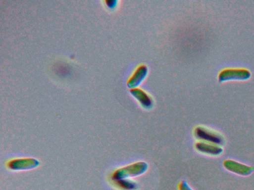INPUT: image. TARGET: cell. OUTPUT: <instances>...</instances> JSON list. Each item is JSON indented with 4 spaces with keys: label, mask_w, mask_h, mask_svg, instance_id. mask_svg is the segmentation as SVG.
<instances>
[{
    "label": "cell",
    "mask_w": 254,
    "mask_h": 190,
    "mask_svg": "<svg viewBox=\"0 0 254 190\" xmlns=\"http://www.w3.org/2000/svg\"><path fill=\"white\" fill-rule=\"evenodd\" d=\"M105 3L106 5L111 9L114 8L117 5V1H113V0H110V1H106Z\"/></svg>",
    "instance_id": "30bf717a"
},
{
    "label": "cell",
    "mask_w": 254,
    "mask_h": 190,
    "mask_svg": "<svg viewBox=\"0 0 254 190\" xmlns=\"http://www.w3.org/2000/svg\"><path fill=\"white\" fill-rule=\"evenodd\" d=\"M114 183L121 190H136L138 184L131 178L113 180Z\"/></svg>",
    "instance_id": "ba28073f"
},
{
    "label": "cell",
    "mask_w": 254,
    "mask_h": 190,
    "mask_svg": "<svg viewBox=\"0 0 254 190\" xmlns=\"http://www.w3.org/2000/svg\"><path fill=\"white\" fill-rule=\"evenodd\" d=\"M195 137L202 142L221 146L224 143V138L220 134L203 126L195 128Z\"/></svg>",
    "instance_id": "3957f363"
},
{
    "label": "cell",
    "mask_w": 254,
    "mask_h": 190,
    "mask_svg": "<svg viewBox=\"0 0 254 190\" xmlns=\"http://www.w3.org/2000/svg\"><path fill=\"white\" fill-rule=\"evenodd\" d=\"M148 169L149 165L146 162H136L116 170L112 175V179L113 181L141 176Z\"/></svg>",
    "instance_id": "6da1fadb"
},
{
    "label": "cell",
    "mask_w": 254,
    "mask_h": 190,
    "mask_svg": "<svg viewBox=\"0 0 254 190\" xmlns=\"http://www.w3.org/2000/svg\"><path fill=\"white\" fill-rule=\"evenodd\" d=\"M148 71V67L145 65L138 67L128 80V86L131 89L137 87L146 77Z\"/></svg>",
    "instance_id": "52a82bcc"
},
{
    "label": "cell",
    "mask_w": 254,
    "mask_h": 190,
    "mask_svg": "<svg viewBox=\"0 0 254 190\" xmlns=\"http://www.w3.org/2000/svg\"><path fill=\"white\" fill-rule=\"evenodd\" d=\"M195 147L199 152L211 156H218L223 152V149L220 146L204 142H197Z\"/></svg>",
    "instance_id": "8992f818"
},
{
    "label": "cell",
    "mask_w": 254,
    "mask_h": 190,
    "mask_svg": "<svg viewBox=\"0 0 254 190\" xmlns=\"http://www.w3.org/2000/svg\"><path fill=\"white\" fill-rule=\"evenodd\" d=\"M178 188L179 190H194L185 181L180 183Z\"/></svg>",
    "instance_id": "9c48e42d"
},
{
    "label": "cell",
    "mask_w": 254,
    "mask_h": 190,
    "mask_svg": "<svg viewBox=\"0 0 254 190\" xmlns=\"http://www.w3.org/2000/svg\"><path fill=\"white\" fill-rule=\"evenodd\" d=\"M251 72L244 68H227L220 72L218 79L220 82L230 80H246L251 77Z\"/></svg>",
    "instance_id": "7a4b0ae2"
},
{
    "label": "cell",
    "mask_w": 254,
    "mask_h": 190,
    "mask_svg": "<svg viewBox=\"0 0 254 190\" xmlns=\"http://www.w3.org/2000/svg\"><path fill=\"white\" fill-rule=\"evenodd\" d=\"M223 165L228 171L237 175L247 176L251 175L254 170V168L232 159L224 161Z\"/></svg>",
    "instance_id": "277c9868"
},
{
    "label": "cell",
    "mask_w": 254,
    "mask_h": 190,
    "mask_svg": "<svg viewBox=\"0 0 254 190\" xmlns=\"http://www.w3.org/2000/svg\"><path fill=\"white\" fill-rule=\"evenodd\" d=\"M130 93L144 109L150 110L152 108L153 105L152 99L145 91L136 87L131 89Z\"/></svg>",
    "instance_id": "5b68a950"
}]
</instances>
